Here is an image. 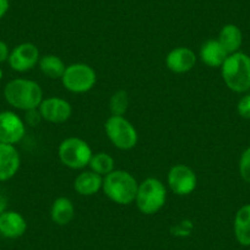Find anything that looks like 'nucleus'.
<instances>
[{
	"mask_svg": "<svg viewBox=\"0 0 250 250\" xmlns=\"http://www.w3.org/2000/svg\"><path fill=\"white\" fill-rule=\"evenodd\" d=\"M129 107L128 92L124 90L115 91L109 100V110L112 115H124Z\"/></svg>",
	"mask_w": 250,
	"mask_h": 250,
	"instance_id": "obj_22",
	"label": "nucleus"
},
{
	"mask_svg": "<svg viewBox=\"0 0 250 250\" xmlns=\"http://www.w3.org/2000/svg\"><path fill=\"white\" fill-rule=\"evenodd\" d=\"M217 40L228 54H233V53H237L239 50L240 45H242V31L238 26L233 25V23H228V25L223 26L222 30L220 31Z\"/></svg>",
	"mask_w": 250,
	"mask_h": 250,
	"instance_id": "obj_19",
	"label": "nucleus"
},
{
	"mask_svg": "<svg viewBox=\"0 0 250 250\" xmlns=\"http://www.w3.org/2000/svg\"><path fill=\"white\" fill-rule=\"evenodd\" d=\"M40 49L31 42L16 45L9 55V65L18 73H26L35 68L40 62Z\"/></svg>",
	"mask_w": 250,
	"mask_h": 250,
	"instance_id": "obj_10",
	"label": "nucleus"
},
{
	"mask_svg": "<svg viewBox=\"0 0 250 250\" xmlns=\"http://www.w3.org/2000/svg\"><path fill=\"white\" fill-rule=\"evenodd\" d=\"M167 201V189L157 178H146L139 184L135 204L144 215H155Z\"/></svg>",
	"mask_w": 250,
	"mask_h": 250,
	"instance_id": "obj_4",
	"label": "nucleus"
},
{
	"mask_svg": "<svg viewBox=\"0 0 250 250\" xmlns=\"http://www.w3.org/2000/svg\"><path fill=\"white\" fill-rule=\"evenodd\" d=\"M114 158L109 153L97 152L92 155L88 167H90L91 170L97 173V174L104 177V175L109 174L110 172L114 170Z\"/></svg>",
	"mask_w": 250,
	"mask_h": 250,
	"instance_id": "obj_21",
	"label": "nucleus"
},
{
	"mask_svg": "<svg viewBox=\"0 0 250 250\" xmlns=\"http://www.w3.org/2000/svg\"><path fill=\"white\" fill-rule=\"evenodd\" d=\"M167 183L175 195H189L196 189L198 177L193 168L187 165H175L167 174Z\"/></svg>",
	"mask_w": 250,
	"mask_h": 250,
	"instance_id": "obj_8",
	"label": "nucleus"
},
{
	"mask_svg": "<svg viewBox=\"0 0 250 250\" xmlns=\"http://www.w3.org/2000/svg\"><path fill=\"white\" fill-rule=\"evenodd\" d=\"M4 97L11 107L26 112L40 107L43 101V91L36 81L19 78L6 83Z\"/></svg>",
	"mask_w": 250,
	"mask_h": 250,
	"instance_id": "obj_1",
	"label": "nucleus"
},
{
	"mask_svg": "<svg viewBox=\"0 0 250 250\" xmlns=\"http://www.w3.org/2000/svg\"><path fill=\"white\" fill-rule=\"evenodd\" d=\"M198 57L193 49L188 47H177L166 57V65L172 73L184 74L194 69Z\"/></svg>",
	"mask_w": 250,
	"mask_h": 250,
	"instance_id": "obj_12",
	"label": "nucleus"
},
{
	"mask_svg": "<svg viewBox=\"0 0 250 250\" xmlns=\"http://www.w3.org/2000/svg\"><path fill=\"white\" fill-rule=\"evenodd\" d=\"M238 114L244 119H250V95L244 96L238 102Z\"/></svg>",
	"mask_w": 250,
	"mask_h": 250,
	"instance_id": "obj_25",
	"label": "nucleus"
},
{
	"mask_svg": "<svg viewBox=\"0 0 250 250\" xmlns=\"http://www.w3.org/2000/svg\"><path fill=\"white\" fill-rule=\"evenodd\" d=\"M104 130L110 143L119 150H131L138 144V131L124 115H110L104 123Z\"/></svg>",
	"mask_w": 250,
	"mask_h": 250,
	"instance_id": "obj_6",
	"label": "nucleus"
},
{
	"mask_svg": "<svg viewBox=\"0 0 250 250\" xmlns=\"http://www.w3.org/2000/svg\"><path fill=\"white\" fill-rule=\"evenodd\" d=\"M9 55H10V49L9 45L4 41L0 40V64L4 62H8Z\"/></svg>",
	"mask_w": 250,
	"mask_h": 250,
	"instance_id": "obj_26",
	"label": "nucleus"
},
{
	"mask_svg": "<svg viewBox=\"0 0 250 250\" xmlns=\"http://www.w3.org/2000/svg\"><path fill=\"white\" fill-rule=\"evenodd\" d=\"M228 53L218 40H208L201 45L199 57L201 62L210 68H221L228 58Z\"/></svg>",
	"mask_w": 250,
	"mask_h": 250,
	"instance_id": "obj_15",
	"label": "nucleus"
},
{
	"mask_svg": "<svg viewBox=\"0 0 250 250\" xmlns=\"http://www.w3.org/2000/svg\"><path fill=\"white\" fill-rule=\"evenodd\" d=\"M138 188V180L128 170L114 169L103 177V193L118 205H130L135 203Z\"/></svg>",
	"mask_w": 250,
	"mask_h": 250,
	"instance_id": "obj_2",
	"label": "nucleus"
},
{
	"mask_svg": "<svg viewBox=\"0 0 250 250\" xmlns=\"http://www.w3.org/2000/svg\"><path fill=\"white\" fill-rule=\"evenodd\" d=\"M3 76H4V71H3V69L0 68V80L3 79Z\"/></svg>",
	"mask_w": 250,
	"mask_h": 250,
	"instance_id": "obj_29",
	"label": "nucleus"
},
{
	"mask_svg": "<svg viewBox=\"0 0 250 250\" xmlns=\"http://www.w3.org/2000/svg\"><path fill=\"white\" fill-rule=\"evenodd\" d=\"M26 134V124L20 115L11 110L0 112V143L16 145Z\"/></svg>",
	"mask_w": 250,
	"mask_h": 250,
	"instance_id": "obj_9",
	"label": "nucleus"
},
{
	"mask_svg": "<svg viewBox=\"0 0 250 250\" xmlns=\"http://www.w3.org/2000/svg\"><path fill=\"white\" fill-rule=\"evenodd\" d=\"M5 208H6V201H5V199H4L3 196H0V213L4 212V211H5Z\"/></svg>",
	"mask_w": 250,
	"mask_h": 250,
	"instance_id": "obj_28",
	"label": "nucleus"
},
{
	"mask_svg": "<svg viewBox=\"0 0 250 250\" xmlns=\"http://www.w3.org/2000/svg\"><path fill=\"white\" fill-rule=\"evenodd\" d=\"M103 177L93 170H83L74 182V189L81 196H92L102 190Z\"/></svg>",
	"mask_w": 250,
	"mask_h": 250,
	"instance_id": "obj_16",
	"label": "nucleus"
},
{
	"mask_svg": "<svg viewBox=\"0 0 250 250\" xmlns=\"http://www.w3.org/2000/svg\"><path fill=\"white\" fill-rule=\"evenodd\" d=\"M92 155L91 146L85 140L75 136L62 140L58 147L60 162L70 169L76 170L86 168L90 165Z\"/></svg>",
	"mask_w": 250,
	"mask_h": 250,
	"instance_id": "obj_5",
	"label": "nucleus"
},
{
	"mask_svg": "<svg viewBox=\"0 0 250 250\" xmlns=\"http://www.w3.org/2000/svg\"><path fill=\"white\" fill-rule=\"evenodd\" d=\"M239 173L243 180L250 184V147H248L240 156Z\"/></svg>",
	"mask_w": 250,
	"mask_h": 250,
	"instance_id": "obj_23",
	"label": "nucleus"
},
{
	"mask_svg": "<svg viewBox=\"0 0 250 250\" xmlns=\"http://www.w3.org/2000/svg\"><path fill=\"white\" fill-rule=\"evenodd\" d=\"M10 8V1L9 0H0V20L6 15Z\"/></svg>",
	"mask_w": 250,
	"mask_h": 250,
	"instance_id": "obj_27",
	"label": "nucleus"
},
{
	"mask_svg": "<svg viewBox=\"0 0 250 250\" xmlns=\"http://www.w3.org/2000/svg\"><path fill=\"white\" fill-rule=\"evenodd\" d=\"M38 66H40L43 75L53 79V80L62 79L66 69L65 62H62V58L54 54H45L41 57L40 62H38Z\"/></svg>",
	"mask_w": 250,
	"mask_h": 250,
	"instance_id": "obj_20",
	"label": "nucleus"
},
{
	"mask_svg": "<svg viewBox=\"0 0 250 250\" xmlns=\"http://www.w3.org/2000/svg\"><path fill=\"white\" fill-rule=\"evenodd\" d=\"M221 73L229 90L245 92L250 88V57L242 52L229 54L221 66Z\"/></svg>",
	"mask_w": 250,
	"mask_h": 250,
	"instance_id": "obj_3",
	"label": "nucleus"
},
{
	"mask_svg": "<svg viewBox=\"0 0 250 250\" xmlns=\"http://www.w3.org/2000/svg\"><path fill=\"white\" fill-rule=\"evenodd\" d=\"M27 230V221L18 211L5 210L0 213V235L8 239L22 237Z\"/></svg>",
	"mask_w": 250,
	"mask_h": 250,
	"instance_id": "obj_13",
	"label": "nucleus"
},
{
	"mask_svg": "<svg viewBox=\"0 0 250 250\" xmlns=\"http://www.w3.org/2000/svg\"><path fill=\"white\" fill-rule=\"evenodd\" d=\"M42 119L53 124H62L70 119L73 114V107L64 98L48 97L43 98L42 103L38 107Z\"/></svg>",
	"mask_w": 250,
	"mask_h": 250,
	"instance_id": "obj_11",
	"label": "nucleus"
},
{
	"mask_svg": "<svg viewBox=\"0 0 250 250\" xmlns=\"http://www.w3.org/2000/svg\"><path fill=\"white\" fill-rule=\"evenodd\" d=\"M235 239L244 247L250 245V204L242 206L235 213L233 223Z\"/></svg>",
	"mask_w": 250,
	"mask_h": 250,
	"instance_id": "obj_18",
	"label": "nucleus"
},
{
	"mask_svg": "<svg viewBox=\"0 0 250 250\" xmlns=\"http://www.w3.org/2000/svg\"><path fill=\"white\" fill-rule=\"evenodd\" d=\"M62 86L73 93H85L95 87L97 74L95 69L85 62H74L66 66L62 76Z\"/></svg>",
	"mask_w": 250,
	"mask_h": 250,
	"instance_id": "obj_7",
	"label": "nucleus"
},
{
	"mask_svg": "<svg viewBox=\"0 0 250 250\" xmlns=\"http://www.w3.org/2000/svg\"><path fill=\"white\" fill-rule=\"evenodd\" d=\"M42 115H41L40 110L38 108L36 109H31V110H26V114H25V122L26 125H30V126H37L40 125V123L42 122Z\"/></svg>",
	"mask_w": 250,
	"mask_h": 250,
	"instance_id": "obj_24",
	"label": "nucleus"
},
{
	"mask_svg": "<svg viewBox=\"0 0 250 250\" xmlns=\"http://www.w3.org/2000/svg\"><path fill=\"white\" fill-rule=\"evenodd\" d=\"M21 166V157L15 145L0 143V182L10 180Z\"/></svg>",
	"mask_w": 250,
	"mask_h": 250,
	"instance_id": "obj_14",
	"label": "nucleus"
},
{
	"mask_svg": "<svg viewBox=\"0 0 250 250\" xmlns=\"http://www.w3.org/2000/svg\"><path fill=\"white\" fill-rule=\"evenodd\" d=\"M52 221L58 226H66L75 217V206L73 201L65 196L55 199L50 208Z\"/></svg>",
	"mask_w": 250,
	"mask_h": 250,
	"instance_id": "obj_17",
	"label": "nucleus"
}]
</instances>
